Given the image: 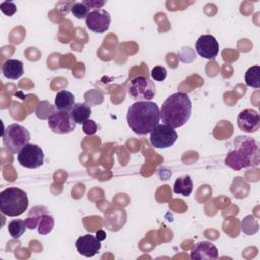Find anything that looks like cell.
<instances>
[{
    "label": "cell",
    "instance_id": "cell-1",
    "mask_svg": "<svg viewBox=\"0 0 260 260\" xmlns=\"http://www.w3.org/2000/svg\"><path fill=\"white\" fill-rule=\"evenodd\" d=\"M160 110L156 103L151 101H137L127 111L129 128L138 135L151 132L159 123Z\"/></svg>",
    "mask_w": 260,
    "mask_h": 260
},
{
    "label": "cell",
    "instance_id": "cell-2",
    "mask_svg": "<svg viewBox=\"0 0 260 260\" xmlns=\"http://www.w3.org/2000/svg\"><path fill=\"white\" fill-rule=\"evenodd\" d=\"M191 114L192 102L187 93L181 91L168 96L160 108V120L174 129L185 125Z\"/></svg>",
    "mask_w": 260,
    "mask_h": 260
},
{
    "label": "cell",
    "instance_id": "cell-3",
    "mask_svg": "<svg viewBox=\"0 0 260 260\" xmlns=\"http://www.w3.org/2000/svg\"><path fill=\"white\" fill-rule=\"evenodd\" d=\"M235 147L224 159L226 166L239 171L243 168L257 167L259 165V143L250 136H237Z\"/></svg>",
    "mask_w": 260,
    "mask_h": 260
},
{
    "label": "cell",
    "instance_id": "cell-4",
    "mask_svg": "<svg viewBox=\"0 0 260 260\" xmlns=\"http://www.w3.org/2000/svg\"><path fill=\"white\" fill-rule=\"evenodd\" d=\"M28 207L26 193L16 187H8L0 193V211L3 215L15 217L21 215Z\"/></svg>",
    "mask_w": 260,
    "mask_h": 260
},
{
    "label": "cell",
    "instance_id": "cell-5",
    "mask_svg": "<svg viewBox=\"0 0 260 260\" xmlns=\"http://www.w3.org/2000/svg\"><path fill=\"white\" fill-rule=\"evenodd\" d=\"M3 144L12 152L18 153L26 144L29 143L30 133L20 124L8 125L2 132Z\"/></svg>",
    "mask_w": 260,
    "mask_h": 260
},
{
    "label": "cell",
    "instance_id": "cell-6",
    "mask_svg": "<svg viewBox=\"0 0 260 260\" xmlns=\"http://www.w3.org/2000/svg\"><path fill=\"white\" fill-rule=\"evenodd\" d=\"M128 92L137 101H150L156 93L154 82L145 76H136L130 80Z\"/></svg>",
    "mask_w": 260,
    "mask_h": 260
},
{
    "label": "cell",
    "instance_id": "cell-7",
    "mask_svg": "<svg viewBox=\"0 0 260 260\" xmlns=\"http://www.w3.org/2000/svg\"><path fill=\"white\" fill-rule=\"evenodd\" d=\"M178 138L176 130L166 124H158L150 132L149 141L155 148H168L172 146Z\"/></svg>",
    "mask_w": 260,
    "mask_h": 260
},
{
    "label": "cell",
    "instance_id": "cell-8",
    "mask_svg": "<svg viewBox=\"0 0 260 260\" xmlns=\"http://www.w3.org/2000/svg\"><path fill=\"white\" fill-rule=\"evenodd\" d=\"M17 160L24 168L37 169L44 164L43 149L37 144L28 143L17 153Z\"/></svg>",
    "mask_w": 260,
    "mask_h": 260
},
{
    "label": "cell",
    "instance_id": "cell-9",
    "mask_svg": "<svg viewBox=\"0 0 260 260\" xmlns=\"http://www.w3.org/2000/svg\"><path fill=\"white\" fill-rule=\"evenodd\" d=\"M49 128L58 134H67L75 129L76 123L69 112L55 111L48 118Z\"/></svg>",
    "mask_w": 260,
    "mask_h": 260
},
{
    "label": "cell",
    "instance_id": "cell-10",
    "mask_svg": "<svg viewBox=\"0 0 260 260\" xmlns=\"http://www.w3.org/2000/svg\"><path fill=\"white\" fill-rule=\"evenodd\" d=\"M85 24L89 30L96 34H103L109 29L111 24V15L105 9H94L86 16Z\"/></svg>",
    "mask_w": 260,
    "mask_h": 260
},
{
    "label": "cell",
    "instance_id": "cell-11",
    "mask_svg": "<svg viewBox=\"0 0 260 260\" xmlns=\"http://www.w3.org/2000/svg\"><path fill=\"white\" fill-rule=\"evenodd\" d=\"M195 49L200 57L208 60H213L218 54L219 45L217 40L213 36L202 35L197 39L195 43Z\"/></svg>",
    "mask_w": 260,
    "mask_h": 260
},
{
    "label": "cell",
    "instance_id": "cell-12",
    "mask_svg": "<svg viewBox=\"0 0 260 260\" xmlns=\"http://www.w3.org/2000/svg\"><path fill=\"white\" fill-rule=\"evenodd\" d=\"M239 128L246 133L256 132L260 127V115L254 109H245L237 118Z\"/></svg>",
    "mask_w": 260,
    "mask_h": 260
},
{
    "label": "cell",
    "instance_id": "cell-13",
    "mask_svg": "<svg viewBox=\"0 0 260 260\" xmlns=\"http://www.w3.org/2000/svg\"><path fill=\"white\" fill-rule=\"evenodd\" d=\"M77 252L84 257H93L101 250V241L91 234L79 237L75 242Z\"/></svg>",
    "mask_w": 260,
    "mask_h": 260
},
{
    "label": "cell",
    "instance_id": "cell-14",
    "mask_svg": "<svg viewBox=\"0 0 260 260\" xmlns=\"http://www.w3.org/2000/svg\"><path fill=\"white\" fill-rule=\"evenodd\" d=\"M191 259L205 260V259H217L218 250L214 244L208 241H201L192 246L190 251Z\"/></svg>",
    "mask_w": 260,
    "mask_h": 260
},
{
    "label": "cell",
    "instance_id": "cell-15",
    "mask_svg": "<svg viewBox=\"0 0 260 260\" xmlns=\"http://www.w3.org/2000/svg\"><path fill=\"white\" fill-rule=\"evenodd\" d=\"M3 75L8 79H17L23 74V63L16 59H7L1 67Z\"/></svg>",
    "mask_w": 260,
    "mask_h": 260
},
{
    "label": "cell",
    "instance_id": "cell-16",
    "mask_svg": "<svg viewBox=\"0 0 260 260\" xmlns=\"http://www.w3.org/2000/svg\"><path fill=\"white\" fill-rule=\"evenodd\" d=\"M74 104V95L68 90H61L55 96V108L57 109V111L70 112Z\"/></svg>",
    "mask_w": 260,
    "mask_h": 260
},
{
    "label": "cell",
    "instance_id": "cell-17",
    "mask_svg": "<svg viewBox=\"0 0 260 260\" xmlns=\"http://www.w3.org/2000/svg\"><path fill=\"white\" fill-rule=\"evenodd\" d=\"M69 113L76 124H83L89 119L91 115V108L84 103H76Z\"/></svg>",
    "mask_w": 260,
    "mask_h": 260
},
{
    "label": "cell",
    "instance_id": "cell-18",
    "mask_svg": "<svg viewBox=\"0 0 260 260\" xmlns=\"http://www.w3.org/2000/svg\"><path fill=\"white\" fill-rule=\"evenodd\" d=\"M173 191L175 194L189 196L193 191V181L189 175L179 177L174 184Z\"/></svg>",
    "mask_w": 260,
    "mask_h": 260
},
{
    "label": "cell",
    "instance_id": "cell-19",
    "mask_svg": "<svg viewBox=\"0 0 260 260\" xmlns=\"http://www.w3.org/2000/svg\"><path fill=\"white\" fill-rule=\"evenodd\" d=\"M246 84L250 87L259 88L260 87V66L254 65L250 67L245 73Z\"/></svg>",
    "mask_w": 260,
    "mask_h": 260
},
{
    "label": "cell",
    "instance_id": "cell-20",
    "mask_svg": "<svg viewBox=\"0 0 260 260\" xmlns=\"http://www.w3.org/2000/svg\"><path fill=\"white\" fill-rule=\"evenodd\" d=\"M7 229H8V232H9L10 236L13 239H18L24 234L25 230L27 229V225H26L25 220L13 219L8 223Z\"/></svg>",
    "mask_w": 260,
    "mask_h": 260
},
{
    "label": "cell",
    "instance_id": "cell-21",
    "mask_svg": "<svg viewBox=\"0 0 260 260\" xmlns=\"http://www.w3.org/2000/svg\"><path fill=\"white\" fill-rule=\"evenodd\" d=\"M54 224H55V221H54V218L53 216L44 213L40 220H39V223H38V232L40 235H47L49 234L53 228H54Z\"/></svg>",
    "mask_w": 260,
    "mask_h": 260
},
{
    "label": "cell",
    "instance_id": "cell-22",
    "mask_svg": "<svg viewBox=\"0 0 260 260\" xmlns=\"http://www.w3.org/2000/svg\"><path fill=\"white\" fill-rule=\"evenodd\" d=\"M71 12L73 16H75L76 18L82 19V18H86V16L90 11H89V8L85 4H83V2H75L71 6Z\"/></svg>",
    "mask_w": 260,
    "mask_h": 260
},
{
    "label": "cell",
    "instance_id": "cell-23",
    "mask_svg": "<svg viewBox=\"0 0 260 260\" xmlns=\"http://www.w3.org/2000/svg\"><path fill=\"white\" fill-rule=\"evenodd\" d=\"M36 210H37L36 207L31 208V209H30V212H29V214H28V216H27L26 219H25L27 229L34 230L36 226H38V223H39V220H40L41 216H42L44 213H46V210H45V211H39V212H37Z\"/></svg>",
    "mask_w": 260,
    "mask_h": 260
},
{
    "label": "cell",
    "instance_id": "cell-24",
    "mask_svg": "<svg viewBox=\"0 0 260 260\" xmlns=\"http://www.w3.org/2000/svg\"><path fill=\"white\" fill-rule=\"evenodd\" d=\"M151 77L155 81H162L167 77V70L162 66H155L151 70Z\"/></svg>",
    "mask_w": 260,
    "mask_h": 260
},
{
    "label": "cell",
    "instance_id": "cell-25",
    "mask_svg": "<svg viewBox=\"0 0 260 260\" xmlns=\"http://www.w3.org/2000/svg\"><path fill=\"white\" fill-rule=\"evenodd\" d=\"M0 9H1V11H2L4 14H6V15H8V16H12V15L16 12L17 7H16V5H15L13 2H11V1H3V2L0 4Z\"/></svg>",
    "mask_w": 260,
    "mask_h": 260
},
{
    "label": "cell",
    "instance_id": "cell-26",
    "mask_svg": "<svg viewBox=\"0 0 260 260\" xmlns=\"http://www.w3.org/2000/svg\"><path fill=\"white\" fill-rule=\"evenodd\" d=\"M82 130L85 134H88V135H92L96 132L98 130V125L96 123L93 121V120H90L88 119L87 121H85L83 124H82Z\"/></svg>",
    "mask_w": 260,
    "mask_h": 260
},
{
    "label": "cell",
    "instance_id": "cell-27",
    "mask_svg": "<svg viewBox=\"0 0 260 260\" xmlns=\"http://www.w3.org/2000/svg\"><path fill=\"white\" fill-rule=\"evenodd\" d=\"M82 2L88 8H96V9H101V7L104 4H106V1H96V0H85V1H82Z\"/></svg>",
    "mask_w": 260,
    "mask_h": 260
},
{
    "label": "cell",
    "instance_id": "cell-28",
    "mask_svg": "<svg viewBox=\"0 0 260 260\" xmlns=\"http://www.w3.org/2000/svg\"><path fill=\"white\" fill-rule=\"evenodd\" d=\"M100 241H103V240H105L106 239V233L104 232V231H98V233H96V236H95Z\"/></svg>",
    "mask_w": 260,
    "mask_h": 260
}]
</instances>
